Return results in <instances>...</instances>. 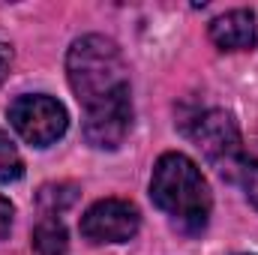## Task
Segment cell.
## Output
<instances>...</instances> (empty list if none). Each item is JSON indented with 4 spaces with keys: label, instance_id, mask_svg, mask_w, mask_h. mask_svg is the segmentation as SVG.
<instances>
[{
    "label": "cell",
    "instance_id": "obj_1",
    "mask_svg": "<svg viewBox=\"0 0 258 255\" xmlns=\"http://www.w3.org/2000/svg\"><path fill=\"white\" fill-rule=\"evenodd\" d=\"M153 204L171 219L180 234H201L210 219V186L186 153H162L150 177Z\"/></svg>",
    "mask_w": 258,
    "mask_h": 255
},
{
    "label": "cell",
    "instance_id": "obj_2",
    "mask_svg": "<svg viewBox=\"0 0 258 255\" xmlns=\"http://www.w3.org/2000/svg\"><path fill=\"white\" fill-rule=\"evenodd\" d=\"M66 75H69V87L84 111L105 105L111 99L129 96V75L123 51L117 48V42H111L99 33L81 36L69 45Z\"/></svg>",
    "mask_w": 258,
    "mask_h": 255
},
{
    "label": "cell",
    "instance_id": "obj_3",
    "mask_svg": "<svg viewBox=\"0 0 258 255\" xmlns=\"http://www.w3.org/2000/svg\"><path fill=\"white\" fill-rule=\"evenodd\" d=\"M192 138L201 147L204 159L219 171V177L228 183H237V171H240V159H243V147H246V141L237 129V120L222 108H210L195 117Z\"/></svg>",
    "mask_w": 258,
    "mask_h": 255
},
{
    "label": "cell",
    "instance_id": "obj_4",
    "mask_svg": "<svg viewBox=\"0 0 258 255\" xmlns=\"http://www.w3.org/2000/svg\"><path fill=\"white\" fill-rule=\"evenodd\" d=\"M6 114H9L12 129H15L30 147H48V144H54L57 138H63L66 126H69L66 108L54 99V96H45V93L18 96V99L9 105Z\"/></svg>",
    "mask_w": 258,
    "mask_h": 255
},
{
    "label": "cell",
    "instance_id": "obj_5",
    "mask_svg": "<svg viewBox=\"0 0 258 255\" xmlns=\"http://www.w3.org/2000/svg\"><path fill=\"white\" fill-rule=\"evenodd\" d=\"M141 228V213L123 198H102L81 216V234L90 243H126Z\"/></svg>",
    "mask_w": 258,
    "mask_h": 255
},
{
    "label": "cell",
    "instance_id": "obj_6",
    "mask_svg": "<svg viewBox=\"0 0 258 255\" xmlns=\"http://www.w3.org/2000/svg\"><path fill=\"white\" fill-rule=\"evenodd\" d=\"M84 138L96 150H117L132 129V96L111 99L105 105L84 111Z\"/></svg>",
    "mask_w": 258,
    "mask_h": 255
},
{
    "label": "cell",
    "instance_id": "obj_7",
    "mask_svg": "<svg viewBox=\"0 0 258 255\" xmlns=\"http://www.w3.org/2000/svg\"><path fill=\"white\" fill-rule=\"evenodd\" d=\"M210 39L222 51H249L258 42V15L252 9H231L213 18Z\"/></svg>",
    "mask_w": 258,
    "mask_h": 255
},
{
    "label": "cell",
    "instance_id": "obj_8",
    "mask_svg": "<svg viewBox=\"0 0 258 255\" xmlns=\"http://www.w3.org/2000/svg\"><path fill=\"white\" fill-rule=\"evenodd\" d=\"M30 240L39 255H66V249H69V234H66V225L60 216H42L33 225Z\"/></svg>",
    "mask_w": 258,
    "mask_h": 255
},
{
    "label": "cell",
    "instance_id": "obj_9",
    "mask_svg": "<svg viewBox=\"0 0 258 255\" xmlns=\"http://www.w3.org/2000/svg\"><path fill=\"white\" fill-rule=\"evenodd\" d=\"M75 198H78V186H72V183H48L36 195L45 216H60L63 210H69L75 204Z\"/></svg>",
    "mask_w": 258,
    "mask_h": 255
},
{
    "label": "cell",
    "instance_id": "obj_10",
    "mask_svg": "<svg viewBox=\"0 0 258 255\" xmlns=\"http://www.w3.org/2000/svg\"><path fill=\"white\" fill-rule=\"evenodd\" d=\"M237 183L243 186L249 204L258 210V135L252 141H246L243 147V159H240V171H237Z\"/></svg>",
    "mask_w": 258,
    "mask_h": 255
},
{
    "label": "cell",
    "instance_id": "obj_11",
    "mask_svg": "<svg viewBox=\"0 0 258 255\" xmlns=\"http://www.w3.org/2000/svg\"><path fill=\"white\" fill-rule=\"evenodd\" d=\"M21 174H24V159L9 132L0 129V183H15Z\"/></svg>",
    "mask_w": 258,
    "mask_h": 255
},
{
    "label": "cell",
    "instance_id": "obj_12",
    "mask_svg": "<svg viewBox=\"0 0 258 255\" xmlns=\"http://www.w3.org/2000/svg\"><path fill=\"white\" fill-rule=\"evenodd\" d=\"M12 216H15V207L9 204V198L0 195V240L9 234V228H12Z\"/></svg>",
    "mask_w": 258,
    "mask_h": 255
},
{
    "label": "cell",
    "instance_id": "obj_13",
    "mask_svg": "<svg viewBox=\"0 0 258 255\" xmlns=\"http://www.w3.org/2000/svg\"><path fill=\"white\" fill-rule=\"evenodd\" d=\"M9 69H12V48L6 42H0V81L9 75Z\"/></svg>",
    "mask_w": 258,
    "mask_h": 255
}]
</instances>
